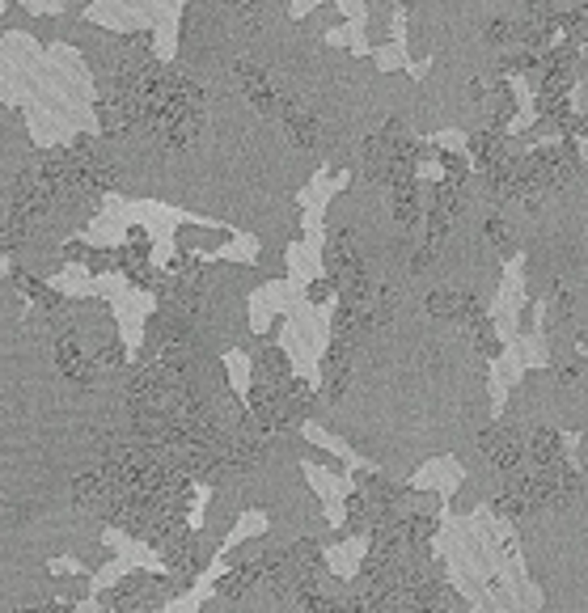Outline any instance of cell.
<instances>
[{
    "label": "cell",
    "instance_id": "2",
    "mask_svg": "<svg viewBox=\"0 0 588 613\" xmlns=\"http://www.w3.org/2000/svg\"><path fill=\"white\" fill-rule=\"evenodd\" d=\"M51 356H56V368L64 376H68L72 385H81V390H89L94 381H98V364H94V356H85L81 351V338H77V330H64V335L56 338V347H51Z\"/></svg>",
    "mask_w": 588,
    "mask_h": 613
},
{
    "label": "cell",
    "instance_id": "1",
    "mask_svg": "<svg viewBox=\"0 0 588 613\" xmlns=\"http://www.w3.org/2000/svg\"><path fill=\"white\" fill-rule=\"evenodd\" d=\"M478 448L487 453V461L504 478L525 474V470H529V448H525V440H520L508 423H500V428H491V432L478 436Z\"/></svg>",
    "mask_w": 588,
    "mask_h": 613
},
{
    "label": "cell",
    "instance_id": "3",
    "mask_svg": "<svg viewBox=\"0 0 588 613\" xmlns=\"http://www.w3.org/2000/svg\"><path fill=\"white\" fill-rule=\"evenodd\" d=\"M533 478H538V487H542V500H547V508L555 503V508H563V503H572L575 495H580V470L575 465H567V457L559 461V465H550V470H533Z\"/></svg>",
    "mask_w": 588,
    "mask_h": 613
},
{
    "label": "cell",
    "instance_id": "6",
    "mask_svg": "<svg viewBox=\"0 0 588 613\" xmlns=\"http://www.w3.org/2000/svg\"><path fill=\"white\" fill-rule=\"evenodd\" d=\"M483 233H487V238L495 241V250H500V254H512V229H508V224L500 221V216H491Z\"/></svg>",
    "mask_w": 588,
    "mask_h": 613
},
{
    "label": "cell",
    "instance_id": "7",
    "mask_svg": "<svg viewBox=\"0 0 588 613\" xmlns=\"http://www.w3.org/2000/svg\"><path fill=\"white\" fill-rule=\"evenodd\" d=\"M330 293H335V279H313V284H309V301H313V305L326 301Z\"/></svg>",
    "mask_w": 588,
    "mask_h": 613
},
{
    "label": "cell",
    "instance_id": "5",
    "mask_svg": "<svg viewBox=\"0 0 588 613\" xmlns=\"http://www.w3.org/2000/svg\"><path fill=\"white\" fill-rule=\"evenodd\" d=\"M263 575H267L263 558H258V563H241V567H233V572H224L221 580H216V592L229 597V600H238V597H246L250 588L263 584Z\"/></svg>",
    "mask_w": 588,
    "mask_h": 613
},
{
    "label": "cell",
    "instance_id": "4",
    "mask_svg": "<svg viewBox=\"0 0 588 613\" xmlns=\"http://www.w3.org/2000/svg\"><path fill=\"white\" fill-rule=\"evenodd\" d=\"M525 448H529V470H550L563 461V436L555 428H533Z\"/></svg>",
    "mask_w": 588,
    "mask_h": 613
}]
</instances>
